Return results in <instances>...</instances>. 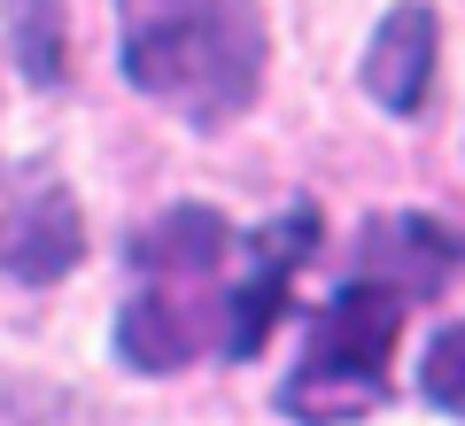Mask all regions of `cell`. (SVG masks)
<instances>
[{"instance_id": "1", "label": "cell", "mask_w": 465, "mask_h": 426, "mask_svg": "<svg viewBox=\"0 0 465 426\" xmlns=\"http://www.w3.org/2000/svg\"><path fill=\"white\" fill-rule=\"evenodd\" d=\"M272 32L264 0H124L116 8V70L194 132H225L264 94Z\"/></svg>"}, {"instance_id": "2", "label": "cell", "mask_w": 465, "mask_h": 426, "mask_svg": "<svg viewBox=\"0 0 465 426\" xmlns=\"http://www.w3.org/2000/svg\"><path fill=\"white\" fill-rule=\"evenodd\" d=\"M396 318H403V295L357 272L318 311L311 349H302V364L280 388V411L295 426H349L365 411H381L388 403V357H396Z\"/></svg>"}, {"instance_id": "3", "label": "cell", "mask_w": 465, "mask_h": 426, "mask_svg": "<svg viewBox=\"0 0 465 426\" xmlns=\"http://www.w3.org/2000/svg\"><path fill=\"white\" fill-rule=\"evenodd\" d=\"M85 263L78 194L47 163H0V279L54 287Z\"/></svg>"}, {"instance_id": "4", "label": "cell", "mask_w": 465, "mask_h": 426, "mask_svg": "<svg viewBox=\"0 0 465 426\" xmlns=\"http://www.w3.org/2000/svg\"><path fill=\"white\" fill-rule=\"evenodd\" d=\"M256 263H249V279L225 295V357H256V349L272 342V326H280V311H287V295H295V272H302V256L318 248V210L311 202H295V210H280L272 225H256Z\"/></svg>"}, {"instance_id": "5", "label": "cell", "mask_w": 465, "mask_h": 426, "mask_svg": "<svg viewBox=\"0 0 465 426\" xmlns=\"http://www.w3.org/2000/svg\"><path fill=\"white\" fill-rule=\"evenodd\" d=\"M357 263H365V279H381L403 302H419V295H442V279L465 263V233L427 217V210H388L357 233Z\"/></svg>"}, {"instance_id": "6", "label": "cell", "mask_w": 465, "mask_h": 426, "mask_svg": "<svg viewBox=\"0 0 465 426\" xmlns=\"http://www.w3.org/2000/svg\"><path fill=\"white\" fill-rule=\"evenodd\" d=\"M434 63H442V16L427 0H396L365 39V94L388 116H419L434 94Z\"/></svg>"}, {"instance_id": "7", "label": "cell", "mask_w": 465, "mask_h": 426, "mask_svg": "<svg viewBox=\"0 0 465 426\" xmlns=\"http://www.w3.org/2000/svg\"><path fill=\"white\" fill-rule=\"evenodd\" d=\"M202 326H210V318L194 311L186 279H148V287L116 311V357L133 364V372H179V364H194Z\"/></svg>"}, {"instance_id": "8", "label": "cell", "mask_w": 465, "mask_h": 426, "mask_svg": "<svg viewBox=\"0 0 465 426\" xmlns=\"http://www.w3.org/2000/svg\"><path fill=\"white\" fill-rule=\"evenodd\" d=\"M232 248V225L210 210V202H179V210H163L155 225L133 233V272L140 279H186V287H202V279L225 263Z\"/></svg>"}, {"instance_id": "9", "label": "cell", "mask_w": 465, "mask_h": 426, "mask_svg": "<svg viewBox=\"0 0 465 426\" xmlns=\"http://www.w3.org/2000/svg\"><path fill=\"white\" fill-rule=\"evenodd\" d=\"M16 63L39 85L63 78V0H24L16 8Z\"/></svg>"}, {"instance_id": "10", "label": "cell", "mask_w": 465, "mask_h": 426, "mask_svg": "<svg viewBox=\"0 0 465 426\" xmlns=\"http://www.w3.org/2000/svg\"><path fill=\"white\" fill-rule=\"evenodd\" d=\"M419 388H427L434 411L465 419V326H442L427 342V364H419Z\"/></svg>"}]
</instances>
